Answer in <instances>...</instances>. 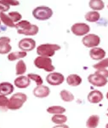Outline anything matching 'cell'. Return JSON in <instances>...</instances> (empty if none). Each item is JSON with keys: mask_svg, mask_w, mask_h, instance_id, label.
I'll use <instances>...</instances> for the list:
<instances>
[{"mask_svg": "<svg viewBox=\"0 0 108 128\" xmlns=\"http://www.w3.org/2000/svg\"><path fill=\"white\" fill-rule=\"evenodd\" d=\"M107 116H108V113H107Z\"/></svg>", "mask_w": 108, "mask_h": 128, "instance_id": "f35d334b", "label": "cell"}, {"mask_svg": "<svg viewBox=\"0 0 108 128\" xmlns=\"http://www.w3.org/2000/svg\"><path fill=\"white\" fill-rule=\"evenodd\" d=\"M26 56H27V52L20 50V51H14V52L9 53L7 58L10 62H14V61H16V60H20V59L24 58Z\"/></svg>", "mask_w": 108, "mask_h": 128, "instance_id": "d6986e66", "label": "cell"}, {"mask_svg": "<svg viewBox=\"0 0 108 128\" xmlns=\"http://www.w3.org/2000/svg\"><path fill=\"white\" fill-rule=\"evenodd\" d=\"M26 72V64L23 60H19L15 65V74L17 76L24 75Z\"/></svg>", "mask_w": 108, "mask_h": 128, "instance_id": "7402d4cb", "label": "cell"}, {"mask_svg": "<svg viewBox=\"0 0 108 128\" xmlns=\"http://www.w3.org/2000/svg\"><path fill=\"white\" fill-rule=\"evenodd\" d=\"M1 22H1V20H0V26H1Z\"/></svg>", "mask_w": 108, "mask_h": 128, "instance_id": "74e56055", "label": "cell"}, {"mask_svg": "<svg viewBox=\"0 0 108 128\" xmlns=\"http://www.w3.org/2000/svg\"><path fill=\"white\" fill-rule=\"evenodd\" d=\"M32 23L28 20H20L19 22L15 23V28L17 30V32H22V31H25V30H27L28 28H30L32 26Z\"/></svg>", "mask_w": 108, "mask_h": 128, "instance_id": "d4e9b609", "label": "cell"}, {"mask_svg": "<svg viewBox=\"0 0 108 128\" xmlns=\"http://www.w3.org/2000/svg\"><path fill=\"white\" fill-rule=\"evenodd\" d=\"M107 9H108V5H107Z\"/></svg>", "mask_w": 108, "mask_h": 128, "instance_id": "ab89813d", "label": "cell"}, {"mask_svg": "<svg viewBox=\"0 0 108 128\" xmlns=\"http://www.w3.org/2000/svg\"><path fill=\"white\" fill-rule=\"evenodd\" d=\"M34 65L38 69H43L48 73H52L55 71V66L52 63V60L50 57L41 56H38L34 60Z\"/></svg>", "mask_w": 108, "mask_h": 128, "instance_id": "3957f363", "label": "cell"}, {"mask_svg": "<svg viewBox=\"0 0 108 128\" xmlns=\"http://www.w3.org/2000/svg\"><path fill=\"white\" fill-rule=\"evenodd\" d=\"M5 4H9V6H17L20 4V2L18 0H2Z\"/></svg>", "mask_w": 108, "mask_h": 128, "instance_id": "d6a6232c", "label": "cell"}, {"mask_svg": "<svg viewBox=\"0 0 108 128\" xmlns=\"http://www.w3.org/2000/svg\"><path fill=\"white\" fill-rule=\"evenodd\" d=\"M106 53L105 50L101 48V47H95V48H91L89 50V56L93 60L95 61H101V60L104 59L106 57Z\"/></svg>", "mask_w": 108, "mask_h": 128, "instance_id": "4fadbf2b", "label": "cell"}, {"mask_svg": "<svg viewBox=\"0 0 108 128\" xmlns=\"http://www.w3.org/2000/svg\"><path fill=\"white\" fill-rule=\"evenodd\" d=\"M32 16L38 20H47L53 16V10L47 6H38L32 10Z\"/></svg>", "mask_w": 108, "mask_h": 128, "instance_id": "277c9868", "label": "cell"}, {"mask_svg": "<svg viewBox=\"0 0 108 128\" xmlns=\"http://www.w3.org/2000/svg\"><path fill=\"white\" fill-rule=\"evenodd\" d=\"M10 38L9 37H0V54L4 55L10 52L12 47L10 45Z\"/></svg>", "mask_w": 108, "mask_h": 128, "instance_id": "5bb4252c", "label": "cell"}, {"mask_svg": "<svg viewBox=\"0 0 108 128\" xmlns=\"http://www.w3.org/2000/svg\"><path fill=\"white\" fill-rule=\"evenodd\" d=\"M89 5L91 10L95 11L102 10L105 8V3L103 2V0H89Z\"/></svg>", "mask_w": 108, "mask_h": 128, "instance_id": "ffe728a7", "label": "cell"}, {"mask_svg": "<svg viewBox=\"0 0 108 128\" xmlns=\"http://www.w3.org/2000/svg\"><path fill=\"white\" fill-rule=\"evenodd\" d=\"M0 20H1V22H3L6 26L15 28V23H14L11 18L9 16V15L6 14L5 12H1V13H0Z\"/></svg>", "mask_w": 108, "mask_h": 128, "instance_id": "44dd1931", "label": "cell"}, {"mask_svg": "<svg viewBox=\"0 0 108 128\" xmlns=\"http://www.w3.org/2000/svg\"><path fill=\"white\" fill-rule=\"evenodd\" d=\"M104 98V95L101 90H93L88 94L87 99L90 104H96L101 102Z\"/></svg>", "mask_w": 108, "mask_h": 128, "instance_id": "8fae6325", "label": "cell"}, {"mask_svg": "<svg viewBox=\"0 0 108 128\" xmlns=\"http://www.w3.org/2000/svg\"><path fill=\"white\" fill-rule=\"evenodd\" d=\"M9 16L12 19V20L14 22V23H17V22H19L20 20H21L22 19V16L20 15L19 12L17 11H12V12H9Z\"/></svg>", "mask_w": 108, "mask_h": 128, "instance_id": "4dcf8cb0", "label": "cell"}, {"mask_svg": "<svg viewBox=\"0 0 108 128\" xmlns=\"http://www.w3.org/2000/svg\"><path fill=\"white\" fill-rule=\"evenodd\" d=\"M8 104H9V98L6 96L0 94V111H7Z\"/></svg>", "mask_w": 108, "mask_h": 128, "instance_id": "f546056e", "label": "cell"}, {"mask_svg": "<svg viewBox=\"0 0 108 128\" xmlns=\"http://www.w3.org/2000/svg\"><path fill=\"white\" fill-rule=\"evenodd\" d=\"M107 111H108V108H107Z\"/></svg>", "mask_w": 108, "mask_h": 128, "instance_id": "60d3db41", "label": "cell"}, {"mask_svg": "<svg viewBox=\"0 0 108 128\" xmlns=\"http://www.w3.org/2000/svg\"><path fill=\"white\" fill-rule=\"evenodd\" d=\"M52 128H70L69 126H67L66 124H61V125H55Z\"/></svg>", "mask_w": 108, "mask_h": 128, "instance_id": "e575fe53", "label": "cell"}, {"mask_svg": "<svg viewBox=\"0 0 108 128\" xmlns=\"http://www.w3.org/2000/svg\"><path fill=\"white\" fill-rule=\"evenodd\" d=\"M82 43L87 48H95V47L99 46V44H101V38L97 34H88L84 36Z\"/></svg>", "mask_w": 108, "mask_h": 128, "instance_id": "5b68a950", "label": "cell"}, {"mask_svg": "<svg viewBox=\"0 0 108 128\" xmlns=\"http://www.w3.org/2000/svg\"><path fill=\"white\" fill-rule=\"evenodd\" d=\"M100 123V116L98 114H92L87 119L86 126L88 128H96Z\"/></svg>", "mask_w": 108, "mask_h": 128, "instance_id": "e0dca14e", "label": "cell"}, {"mask_svg": "<svg viewBox=\"0 0 108 128\" xmlns=\"http://www.w3.org/2000/svg\"><path fill=\"white\" fill-rule=\"evenodd\" d=\"M51 120L55 125H61V124H66L67 121V116L63 114H53L51 117Z\"/></svg>", "mask_w": 108, "mask_h": 128, "instance_id": "484cf974", "label": "cell"}, {"mask_svg": "<svg viewBox=\"0 0 108 128\" xmlns=\"http://www.w3.org/2000/svg\"><path fill=\"white\" fill-rule=\"evenodd\" d=\"M96 72L100 74L101 75H102L103 77L108 79V69H101V70H96Z\"/></svg>", "mask_w": 108, "mask_h": 128, "instance_id": "836d02e7", "label": "cell"}, {"mask_svg": "<svg viewBox=\"0 0 108 128\" xmlns=\"http://www.w3.org/2000/svg\"><path fill=\"white\" fill-rule=\"evenodd\" d=\"M32 93L36 98H44L49 96L50 94V89L44 84H41V86H37L36 87L33 89Z\"/></svg>", "mask_w": 108, "mask_h": 128, "instance_id": "30bf717a", "label": "cell"}, {"mask_svg": "<svg viewBox=\"0 0 108 128\" xmlns=\"http://www.w3.org/2000/svg\"><path fill=\"white\" fill-rule=\"evenodd\" d=\"M47 112L51 114H61L66 112V108L61 105H53L47 108Z\"/></svg>", "mask_w": 108, "mask_h": 128, "instance_id": "603a6c76", "label": "cell"}, {"mask_svg": "<svg viewBox=\"0 0 108 128\" xmlns=\"http://www.w3.org/2000/svg\"><path fill=\"white\" fill-rule=\"evenodd\" d=\"M39 31V28L37 25H32L30 28H28L27 30L22 31V32H18L19 34H22V35H26V36H34V35L38 34Z\"/></svg>", "mask_w": 108, "mask_h": 128, "instance_id": "4316f807", "label": "cell"}, {"mask_svg": "<svg viewBox=\"0 0 108 128\" xmlns=\"http://www.w3.org/2000/svg\"><path fill=\"white\" fill-rule=\"evenodd\" d=\"M10 6L7 4H5L4 2H3L2 0H0V13L1 12H5L8 11L9 10Z\"/></svg>", "mask_w": 108, "mask_h": 128, "instance_id": "1f68e13d", "label": "cell"}, {"mask_svg": "<svg viewBox=\"0 0 108 128\" xmlns=\"http://www.w3.org/2000/svg\"><path fill=\"white\" fill-rule=\"evenodd\" d=\"M66 81L67 84H69L70 86H73V87H76V86H78L82 84V78L81 76H79L77 74H71L66 77Z\"/></svg>", "mask_w": 108, "mask_h": 128, "instance_id": "9a60e30c", "label": "cell"}, {"mask_svg": "<svg viewBox=\"0 0 108 128\" xmlns=\"http://www.w3.org/2000/svg\"><path fill=\"white\" fill-rule=\"evenodd\" d=\"M27 76L29 77V79L32 81H34L36 83L37 86H41V84H43V78L41 77L39 74H33V73H30L27 74Z\"/></svg>", "mask_w": 108, "mask_h": 128, "instance_id": "f1b7e54d", "label": "cell"}, {"mask_svg": "<svg viewBox=\"0 0 108 128\" xmlns=\"http://www.w3.org/2000/svg\"><path fill=\"white\" fill-rule=\"evenodd\" d=\"M27 101V96L23 92H16L9 98L8 108L9 110H18Z\"/></svg>", "mask_w": 108, "mask_h": 128, "instance_id": "6da1fadb", "label": "cell"}, {"mask_svg": "<svg viewBox=\"0 0 108 128\" xmlns=\"http://www.w3.org/2000/svg\"><path fill=\"white\" fill-rule=\"evenodd\" d=\"M106 128H108V123H107V125H106Z\"/></svg>", "mask_w": 108, "mask_h": 128, "instance_id": "d590c367", "label": "cell"}, {"mask_svg": "<svg viewBox=\"0 0 108 128\" xmlns=\"http://www.w3.org/2000/svg\"><path fill=\"white\" fill-rule=\"evenodd\" d=\"M107 98L108 99V92H107Z\"/></svg>", "mask_w": 108, "mask_h": 128, "instance_id": "8d00e7d4", "label": "cell"}, {"mask_svg": "<svg viewBox=\"0 0 108 128\" xmlns=\"http://www.w3.org/2000/svg\"><path fill=\"white\" fill-rule=\"evenodd\" d=\"M46 81L50 86H60L65 81V76L59 72H52L46 76Z\"/></svg>", "mask_w": 108, "mask_h": 128, "instance_id": "ba28073f", "label": "cell"}, {"mask_svg": "<svg viewBox=\"0 0 108 128\" xmlns=\"http://www.w3.org/2000/svg\"><path fill=\"white\" fill-rule=\"evenodd\" d=\"M60 96H61V100L64 101V102H72V101L75 99V96L74 95L70 92V90H62L60 92Z\"/></svg>", "mask_w": 108, "mask_h": 128, "instance_id": "cb8c5ba5", "label": "cell"}, {"mask_svg": "<svg viewBox=\"0 0 108 128\" xmlns=\"http://www.w3.org/2000/svg\"><path fill=\"white\" fill-rule=\"evenodd\" d=\"M84 18L89 22H96L101 19V14L98 11L91 10V11H89L85 14Z\"/></svg>", "mask_w": 108, "mask_h": 128, "instance_id": "ac0fdd59", "label": "cell"}, {"mask_svg": "<svg viewBox=\"0 0 108 128\" xmlns=\"http://www.w3.org/2000/svg\"><path fill=\"white\" fill-rule=\"evenodd\" d=\"M71 31L76 36H85L90 31V26L84 22H77L72 26Z\"/></svg>", "mask_w": 108, "mask_h": 128, "instance_id": "8992f818", "label": "cell"}, {"mask_svg": "<svg viewBox=\"0 0 108 128\" xmlns=\"http://www.w3.org/2000/svg\"><path fill=\"white\" fill-rule=\"evenodd\" d=\"M31 80L27 75H20L14 80V84L15 87L20 89H25L28 87L31 84Z\"/></svg>", "mask_w": 108, "mask_h": 128, "instance_id": "7c38bea8", "label": "cell"}, {"mask_svg": "<svg viewBox=\"0 0 108 128\" xmlns=\"http://www.w3.org/2000/svg\"><path fill=\"white\" fill-rule=\"evenodd\" d=\"M93 68L95 70H101V69H107L108 68V57L104 58L101 61H99L97 63L93 65Z\"/></svg>", "mask_w": 108, "mask_h": 128, "instance_id": "83f0119b", "label": "cell"}, {"mask_svg": "<svg viewBox=\"0 0 108 128\" xmlns=\"http://www.w3.org/2000/svg\"><path fill=\"white\" fill-rule=\"evenodd\" d=\"M59 50H61V46L59 44L46 43V44H42L37 47V54L41 56L51 57L55 56V52Z\"/></svg>", "mask_w": 108, "mask_h": 128, "instance_id": "7a4b0ae2", "label": "cell"}, {"mask_svg": "<svg viewBox=\"0 0 108 128\" xmlns=\"http://www.w3.org/2000/svg\"><path fill=\"white\" fill-rule=\"evenodd\" d=\"M14 90V86L9 82H2L0 83V94L3 96L11 95Z\"/></svg>", "mask_w": 108, "mask_h": 128, "instance_id": "2e32d148", "label": "cell"}, {"mask_svg": "<svg viewBox=\"0 0 108 128\" xmlns=\"http://www.w3.org/2000/svg\"><path fill=\"white\" fill-rule=\"evenodd\" d=\"M88 81L97 87H103L108 83V79L103 77L97 72H95L94 74H90L88 76Z\"/></svg>", "mask_w": 108, "mask_h": 128, "instance_id": "52a82bcc", "label": "cell"}, {"mask_svg": "<svg viewBox=\"0 0 108 128\" xmlns=\"http://www.w3.org/2000/svg\"><path fill=\"white\" fill-rule=\"evenodd\" d=\"M18 47L20 48V50L22 51H28L32 50L36 47V41L32 38H21L19 43H18Z\"/></svg>", "mask_w": 108, "mask_h": 128, "instance_id": "9c48e42d", "label": "cell"}]
</instances>
